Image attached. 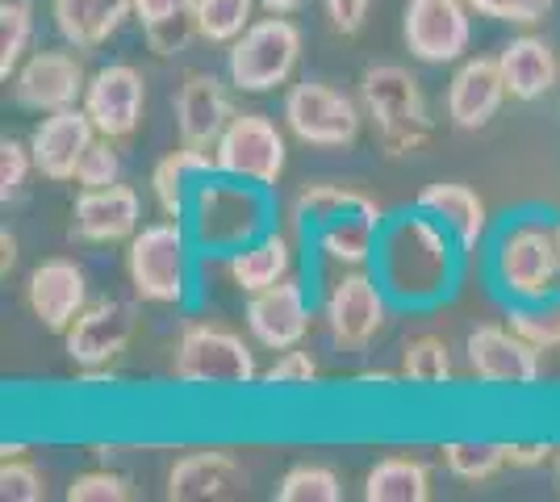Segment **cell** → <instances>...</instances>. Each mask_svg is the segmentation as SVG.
Here are the masks:
<instances>
[{
    "label": "cell",
    "mask_w": 560,
    "mask_h": 502,
    "mask_svg": "<svg viewBox=\"0 0 560 502\" xmlns=\"http://www.w3.org/2000/svg\"><path fill=\"white\" fill-rule=\"evenodd\" d=\"M381 226H385V210L369 197L343 214L327 218L323 226H314L305 243L335 268H369L376 256V243H381Z\"/></svg>",
    "instance_id": "cell-23"
},
{
    "label": "cell",
    "mask_w": 560,
    "mask_h": 502,
    "mask_svg": "<svg viewBox=\"0 0 560 502\" xmlns=\"http://www.w3.org/2000/svg\"><path fill=\"white\" fill-rule=\"evenodd\" d=\"M135 331H139V306L135 302L96 297L63 331V343H68V357L80 373H109V364L130 348Z\"/></svg>",
    "instance_id": "cell-12"
},
{
    "label": "cell",
    "mask_w": 560,
    "mask_h": 502,
    "mask_svg": "<svg viewBox=\"0 0 560 502\" xmlns=\"http://www.w3.org/2000/svg\"><path fill=\"white\" fill-rule=\"evenodd\" d=\"M440 460L447 474L460 481H490L511 465L506 444H498V440H447L440 448Z\"/></svg>",
    "instance_id": "cell-31"
},
{
    "label": "cell",
    "mask_w": 560,
    "mask_h": 502,
    "mask_svg": "<svg viewBox=\"0 0 560 502\" xmlns=\"http://www.w3.org/2000/svg\"><path fill=\"white\" fill-rule=\"evenodd\" d=\"M247 331L256 339L264 352H284V348H298L305 335H310V289L298 277H284L277 285L247 293Z\"/></svg>",
    "instance_id": "cell-16"
},
{
    "label": "cell",
    "mask_w": 560,
    "mask_h": 502,
    "mask_svg": "<svg viewBox=\"0 0 560 502\" xmlns=\"http://www.w3.org/2000/svg\"><path fill=\"white\" fill-rule=\"evenodd\" d=\"M343 499V481L327 465H293L277 481V502H339Z\"/></svg>",
    "instance_id": "cell-34"
},
{
    "label": "cell",
    "mask_w": 560,
    "mask_h": 502,
    "mask_svg": "<svg viewBox=\"0 0 560 502\" xmlns=\"http://www.w3.org/2000/svg\"><path fill=\"white\" fill-rule=\"evenodd\" d=\"M34 172H38V164H34L30 143L4 139V143H0V201H4V206H9V201H18Z\"/></svg>",
    "instance_id": "cell-39"
},
{
    "label": "cell",
    "mask_w": 560,
    "mask_h": 502,
    "mask_svg": "<svg viewBox=\"0 0 560 502\" xmlns=\"http://www.w3.org/2000/svg\"><path fill=\"white\" fill-rule=\"evenodd\" d=\"M0 499L4 502H43L47 474L25 456H0Z\"/></svg>",
    "instance_id": "cell-36"
},
{
    "label": "cell",
    "mask_w": 560,
    "mask_h": 502,
    "mask_svg": "<svg viewBox=\"0 0 560 502\" xmlns=\"http://www.w3.org/2000/svg\"><path fill=\"white\" fill-rule=\"evenodd\" d=\"M13 268H18V235L13 231H0V277L9 281Z\"/></svg>",
    "instance_id": "cell-46"
},
{
    "label": "cell",
    "mask_w": 560,
    "mask_h": 502,
    "mask_svg": "<svg viewBox=\"0 0 560 502\" xmlns=\"http://www.w3.org/2000/svg\"><path fill=\"white\" fill-rule=\"evenodd\" d=\"M389 293L373 268H339L323 293V327L339 352H364L389 323Z\"/></svg>",
    "instance_id": "cell-8"
},
{
    "label": "cell",
    "mask_w": 560,
    "mask_h": 502,
    "mask_svg": "<svg viewBox=\"0 0 560 502\" xmlns=\"http://www.w3.org/2000/svg\"><path fill=\"white\" fill-rule=\"evenodd\" d=\"M25 306L38 318V327L63 335L89 306V272L71 256H50L34 264L25 277Z\"/></svg>",
    "instance_id": "cell-17"
},
{
    "label": "cell",
    "mask_w": 560,
    "mask_h": 502,
    "mask_svg": "<svg viewBox=\"0 0 560 502\" xmlns=\"http://www.w3.org/2000/svg\"><path fill=\"white\" fill-rule=\"evenodd\" d=\"M422 214H431L444 226L452 240L460 243V252H477L486 240V226H490V210L481 201V192L460 185V180H435L415 197Z\"/></svg>",
    "instance_id": "cell-24"
},
{
    "label": "cell",
    "mask_w": 560,
    "mask_h": 502,
    "mask_svg": "<svg viewBox=\"0 0 560 502\" xmlns=\"http://www.w3.org/2000/svg\"><path fill=\"white\" fill-rule=\"evenodd\" d=\"M460 243L447 235L431 214L401 210L381 226L373 272L385 285L389 302L401 311H435L460 281Z\"/></svg>",
    "instance_id": "cell-1"
},
{
    "label": "cell",
    "mask_w": 560,
    "mask_h": 502,
    "mask_svg": "<svg viewBox=\"0 0 560 502\" xmlns=\"http://www.w3.org/2000/svg\"><path fill=\"white\" fill-rule=\"evenodd\" d=\"M302 30L268 13L247 25L231 47H226V80L238 93H277L280 84H289L298 63H302Z\"/></svg>",
    "instance_id": "cell-7"
},
{
    "label": "cell",
    "mask_w": 560,
    "mask_h": 502,
    "mask_svg": "<svg viewBox=\"0 0 560 502\" xmlns=\"http://www.w3.org/2000/svg\"><path fill=\"white\" fill-rule=\"evenodd\" d=\"M552 474H557V490H560V448H557V456H552Z\"/></svg>",
    "instance_id": "cell-50"
},
{
    "label": "cell",
    "mask_w": 560,
    "mask_h": 502,
    "mask_svg": "<svg viewBox=\"0 0 560 502\" xmlns=\"http://www.w3.org/2000/svg\"><path fill=\"white\" fill-rule=\"evenodd\" d=\"M539 352L532 339L502 327V323H481L465 339V364L477 385H498V389H527L539 382Z\"/></svg>",
    "instance_id": "cell-14"
},
{
    "label": "cell",
    "mask_w": 560,
    "mask_h": 502,
    "mask_svg": "<svg viewBox=\"0 0 560 502\" xmlns=\"http://www.w3.org/2000/svg\"><path fill=\"white\" fill-rule=\"evenodd\" d=\"M80 105L93 118L96 135L126 143L139 135L142 114H147V80L130 63H105L89 75V89H84Z\"/></svg>",
    "instance_id": "cell-15"
},
{
    "label": "cell",
    "mask_w": 560,
    "mask_h": 502,
    "mask_svg": "<svg viewBox=\"0 0 560 502\" xmlns=\"http://www.w3.org/2000/svg\"><path fill=\"white\" fill-rule=\"evenodd\" d=\"M34 0H0V80L9 84L34 47Z\"/></svg>",
    "instance_id": "cell-32"
},
{
    "label": "cell",
    "mask_w": 560,
    "mask_h": 502,
    "mask_svg": "<svg viewBox=\"0 0 560 502\" xmlns=\"http://www.w3.org/2000/svg\"><path fill=\"white\" fill-rule=\"evenodd\" d=\"M231 89H234L231 80H218L213 72H188L180 80V89L172 96V114H176L180 143L213 151V143L222 139V130L238 114L231 101Z\"/></svg>",
    "instance_id": "cell-18"
},
{
    "label": "cell",
    "mask_w": 560,
    "mask_h": 502,
    "mask_svg": "<svg viewBox=\"0 0 560 502\" xmlns=\"http://www.w3.org/2000/svg\"><path fill=\"white\" fill-rule=\"evenodd\" d=\"M135 499V486L126 474L117 469H89V474H75L68 486V502H130Z\"/></svg>",
    "instance_id": "cell-38"
},
{
    "label": "cell",
    "mask_w": 560,
    "mask_h": 502,
    "mask_svg": "<svg viewBox=\"0 0 560 502\" xmlns=\"http://www.w3.org/2000/svg\"><path fill=\"white\" fill-rule=\"evenodd\" d=\"M360 109H364V121L373 130V139L381 143L385 155H415L431 143V130H435V118H431V105H427V93L415 75L397 63H373L360 75Z\"/></svg>",
    "instance_id": "cell-4"
},
{
    "label": "cell",
    "mask_w": 560,
    "mask_h": 502,
    "mask_svg": "<svg viewBox=\"0 0 560 502\" xmlns=\"http://www.w3.org/2000/svg\"><path fill=\"white\" fill-rule=\"evenodd\" d=\"M360 382L364 385H397L401 382V373H389V369H369V373H360Z\"/></svg>",
    "instance_id": "cell-48"
},
{
    "label": "cell",
    "mask_w": 560,
    "mask_h": 502,
    "mask_svg": "<svg viewBox=\"0 0 560 502\" xmlns=\"http://www.w3.org/2000/svg\"><path fill=\"white\" fill-rule=\"evenodd\" d=\"M305 0H259V9L264 13H280V17H289V13H298Z\"/></svg>",
    "instance_id": "cell-47"
},
{
    "label": "cell",
    "mask_w": 560,
    "mask_h": 502,
    "mask_svg": "<svg viewBox=\"0 0 560 502\" xmlns=\"http://www.w3.org/2000/svg\"><path fill=\"white\" fill-rule=\"evenodd\" d=\"M172 373L180 385H201V389H247L259 382L256 352L243 335L218 323L192 318L176 335L172 348Z\"/></svg>",
    "instance_id": "cell-6"
},
{
    "label": "cell",
    "mask_w": 560,
    "mask_h": 502,
    "mask_svg": "<svg viewBox=\"0 0 560 502\" xmlns=\"http://www.w3.org/2000/svg\"><path fill=\"white\" fill-rule=\"evenodd\" d=\"M172 502H218L247 494V469L243 460L222 448H197V453L176 456L167 469V490Z\"/></svg>",
    "instance_id": "cell-22"
},
{
    "label": "cell",
    "mask_w": 560,
    "mask_h": 502,
    "mask_svg": "<svg viewBox=\"0 0 560 502\" xmlns=\"http://www.w3.org/2000/svg\"><path fill=\"white\" fill-rule=\"evenodd\" d=\"M192 38H201V34H197V17H180V22H164V25L142 30V43L151 47L155 59H176V55H185Z\"/></svg>",
    "instance_id": "cell-42"
},
{
    "label": "cell",
    "mask_w": 560,
    "mask_h": 502,
    "mask_svg": "<svg viewBox=\"0 0 560 502\" xmlns=\"http://www.w3.org/2000/svg\"><path fill=\"white\" fill-rule=\"evenodd\" d=\"M293 240L284 231H264L259 240H252L247 247H238L234 256L222 260L226 268V281H231L238 293H259V289L277 285L284 277H293Z\"/></svg>",
    "instance_id": "cell-28"
},
{
    "label": "cell",
    "mask_w": 560,
    "mask_h": 502,
    "mask_svg": "<svg viewBox=\"0 0 560 502\" xmlns=\"http://www.w3.org/2000/svg\"><path fill=\"white\" fill-rule=\"evenodd\" d=\"M498 68L511 101H539L560 84V59L539 34H518L498 50Z\"/></svg>",
    "instance_id": "cell-26"
},
{
    "label": "cell",
    "mask_w": 560,
    "mask_h": 502,
    "mask_svg": "<svg viewBox=\"0 0 560 502\" xmlns=\"http://www.w3.org/2000/svg\"><path fill=\"white\" fill-rule=\"evenodd\" d=\"M318 360L314 352H305L302 343L298 348H284L264 373H259V385H272V389H284V385H314L318 382Z\"/></svg>",
    "instance_id": "cell-40"
},
{
    "label": "cell",
    "mask_w": 560,
    "mask_h": 502,
    "mask_svg": "<svg viewBox=\"0 0 560 502\" xmlns=\"http://www.w3.org/2000/svg\"><path fill=\"white\" fill-rule=\"evenodd\" d=\"M0 456H25V444H18V440L9 444V440H4V444H0Z\"/></svg>",
    "instance_id": "cell-49"
},
{
    "label": "cell",
    "mask_w": 560,
    "mask_h": 502,
    "mask_svg": "<svg viewBox=\"0 0 560 502\" xmlns=\"http://www.w3.org/2000/svg\"><path fill=\"white\" fill-rule=\"evenodd\" d=\"M431 469L415 456H381L364 474V502H427Z\"/></svg>",
    "instance_id": "cell-29"
},
{
    "label": "cell",
    "mask_w": 560,
    "mask_h": 502,
    "mask_svg": "<svg viewBox=\"0 0 560 502\" xmlns=\"http://www.w3.org/2000/svg\"><path fill=\"white\" fill-rule=\"evenodd\" d=\"M259 0H197L192 17H197V34L201 43H213V47H231L234 38L256 22Z\"/></svg>",
    "instance_id": "cell-33"
},
{
    "label": "cell",
    "mask_w": 560,
    "mask_h": 502,
    "mask_svg": "<svg viewBox=\"0 0 560 502\" xmlns=\"http://www.w3.org/2000/svg\"><path fill=\"white\" fill-rule=\"evenodd\" d=\"M557 456V448L548 444V440H511L506 444V460H511L514 469H539V465H548Z\"/></svg>",
    "instance_id": "cell-45"
},
{
    "label": "cell",
    "mask_w": 560,
    "mask_h": 502,
    "mask_svg": "<svg viewBox=\"0 0 560 502\" xmlns=\"http://www.w3.org/2000/svg\"><path fill=\"white\" fill-rule=\"evenodd\" d=\"M323 9H327V17H330V30L343 34V38H351V34L364 30L373 0H323Z\"/></svg>",
    "instance_id": "cell-44"
},
{
    "label": "cell",
    "mask_w": 560,
    "mask_h": 502,
    "mask_svg": "<svg viewBox=\"0 0 560 502\" xmlns=\"http://www.w3.org/2000/svg\"><path fill=\"white\" fill-rule=\"evenodd\" d=\"M468 9L477 17H490L502 25H518V30H532V25L548 22L557 0H468Z\"/></svg>",
    "instance_id": "cell-37"
},
{
    "label": "cell",
    "mask_w": 560,
    "mask_h": 502,
    "mask_svg": "<svg viewBox=\"0 0 560 502\" xmlns=\"http://www.w3.org/2000/svg\"><path fill=\"white\" fill-rule=\"evenodd\" d=\"M89 75L75 47H43L30 50L25 63L13 72V101L30 109V114H55V109H71L84 101Z\"/></svg>",
    "instance_id": "cell-13"
},
{
    "label": "cell",
    "mask_w": 560,
    "mask_h": 502,
    "mask_svg": "<svg viewBox=\"0 0 560 502\" xmlns=\"http://www.w3.org/2000/svg\"><path fill=\"white\" fill-rule=\"evenodd\" d=\"M506 80H502V68H498V55H472V59H460V68L452 75L444 96L447 121L456 130H486L502 101H506Z\"/></svg>",
    "instance_id": "cell-21"
},
{
    "label": "cell",
    "mask_w": 560,
    "mask_h": 502,
    "mask_svg": "<svg viewBox=\"0 0 560 502\" xmlns=\"http://www.w3.org/2000/svg\"><path fill=\"white\" fill-rule=\"evenodd\" d=\"M280 118H284V130L293 139H302L305 147L335 151V147H351L360 139L364 109H360V101H351L348 93L330 89L323 80H302V84H289Z\"/></svg>",
    "instance_id": "cell-9"
},
{
    "label": "cell",
    "mask_w": 560,
    "mask_h": 502,
    "mask_svg": "<svg viewBox=\"0 0 560 502\" xmlns=\"http://www.w3.org/2000/svg\"><path fill=\"white\" fill-rule=\"evenodd\" d=\"M192 9H197V0H135V22L151 30V25L192 17Z\"/></svg>",
    "instance_id": "cell-43"
},
{
    "label": "cell",
    "mask_w": 560,
    "mask_h": 502,
    "mask_svg": "<svg viewBox=\"0 0 560 502\" xmlns=\"http://www.w3.org/2000/svg\"><path fill=\"white\" fill-rule=\"evenodd\" d=\"M272 218H277L272 189L234 180L226 172H210L188 201L185 226L197 252L226 260L238 247L259 240L264 231H272Z\"/></svg>",
    "instance_id": "cell-2"
},
{
    "label": "cell",
    "mask_w": 560,
    "mask_h": 502,
    "mask_svg": "<svg viewBox=\"0 0 560 502\" xmlns=\"http://www.w3.org/2000/svg\"><path fill=\"white\" fill-rule=\"evenodd\" d=\"M96 139L101 135H96L93 118L84 114V105H71V109L43 114V121L30 135V151H34L38 172L55 185H63V180H75V172Z\"/></svg>",
    "instance_id": "cell-20"
},
{
    "label": "cell",
    "mask_w": 560,
    "mask_h": 502,
    "mask_svg": "<svg viewBox=\"0 0 560 502\" xmlns=\"http://www.w3.org/2000/svg\"><path fill=\"white\" fill-rule=\"evenodd\" d=\"M210 172H218V164H213V151H206V147L180 143L176 151H167L164 160L151 167V197H155L160 214L185 222L188 201H192L197 185H201Z\"/></svg>",
    "instance_id": "cell-27"
},
{
    "label": "cell",
    "mask_w": 560,
    "mask_h": 502,
    "mask_svg": "<svg viewBox=\"0 0 560 502\" xmlns=\"http://www.w3.org/2000/svg\"><path fill=\"white\" fill-rule=\"evenodd\" d=\"M490 281L511 302H544L560 293V218L518 214L511 218L490 252Z\"/></svg>",
    "instance_id": "cell-3"
},
{
    "label": "cell",
    "mask_w": 560,
    "mask_h": 502,
    "mask_svg": "<svg viewBox=\"0 0 560 502\" xmlns=\"http://www.w3.org/2000/svg\"><path fill=\"white\" fill-rule=\"evenodd\" d=\"M135 17V0H50L55 34L75 50H96Z\"/></svg>",
    "instance_id": "cell-25"
},
{
    "label": "cell",
    "mask_w": 560,
    "mask_h": 502,
    "mask_svg": "<svg viewBox=\"0 0 560 502\" xmlns=\"http://www.w3.org/2000/svg\"><path fill=\"white\" fill-rule=\"evenodd\" d=\"M401 38L419 63H460L472 43V9L468 0H406Z\"/></svg>",
    "instance_id": "cell-11"
},
{
    "label": "cell",
    "mask_w": 560,
    "mask_h": 502,
    "mask_svg": "<svg viewBox=\"0 0 560 502\" xmlns=\"http://www.w3.org/2000/svg\"><path fill=\"white\" fill-rule=\"evenodd\" d=\"M213 164L234 180L277 189L284 164H289L284 130L268 114H234L231 126L222 130V139L213 143Z\"/></svg>",
    "instance_id": "cell-10"
},
{
    "label": "cell",
    "mask_w": 560,
    "mask_h": 502,
    "mask_svg": "<svg viewBox=\"0 0 560 502\" xmlns=\"http://www.w3.org/2000/svg\"><path fill=\"white\" fill-rule=\"evenodd\" d=\"M401 382L422 385V389H444L456 382V360L440 335H415L401 343V364H397Z\"/></svg>",
    "instance_id": "cell-30"
},
{
    "label": "cell",
    "mask_w": 560,
    "mask_h": 502,
    "mask_svg": "<svg viewBox=\"0 0 560 502\" xmlns=\"http://www.w3.org/2000/svg\"><path fill=\"white\" fill-rule=\"evenodd\" d=\"M142 231V197L135 185H105V189H80L71 206V235L96 247L130 243Z\"/></svg>",
    "instance_id": "cell-19"
},
{
    "label": "cell",
    "mask_w": 560,
    "mask_h": 502,
    "mask_svg": "<svg viewBox=\"0 0 560 502\" xmlns=\"http://www.w3.org/2000/svg\"><path fill=\"white\" fill-rule=\"evenodd\" d=\"M511 327L523 339H532L539 352H557L560 348V293L527 306H511Z\"/></svg>",
    "instance_id": "cell-35"
},
{
    "label": "cell",
    "mask_w": 560,
    "mask_h": 502,
    "mask_svg": "<svg viewBox=\"0 0 560 502\" xmlns=\"http://www.w3.org/2000/svg\"><path fill=\"white\" fill-rule=\"evenodd\" d=\"M117 180H121V155H117L114 139L101 135V139L89 147L80 172H75V185H80V189H105V185H117Z\"/></svg>",
    "instance_id": "cell-41"
},
{
    "label": "cell",
    "mask_w": 560,
    "mask_h": 502,
    "mask_svg": "<svg viewBox=\"0 0 560 502\" xmlns=\"http://www.w3.org/2000/svg\"><path fill=\"white\" fill-rule=\"evenodd\" d=\"M192 240L180 218H164L142 226L135 240L126 243V281L135 297L147 306H180L188 297V260H192Z\"/></svg>",
    "instance_id": "cell-5"
}]
</instances>
